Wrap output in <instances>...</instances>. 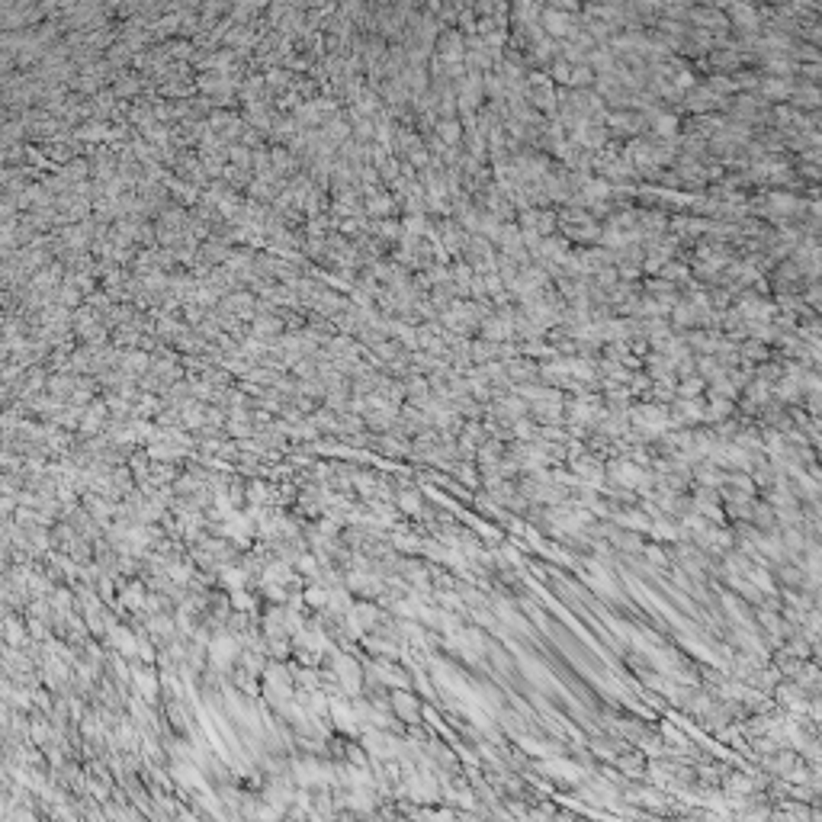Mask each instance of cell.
<instances>
[{
	"label": "cell",
	"mask_w": 822,
	"mask_h": 822,
	"mask_svg": "<svg viewBox=\"0 0 822 822\" xmlns=\"http://www.w3.org/2000/svg\"><path fill=\"white\" fill-rule=\"evenodd\" d=\"M337 678L344 681V687H347V691H360V668H356V662L341 659V668H337Z\"/></svg>",
	"instance_id": "obj_7"
},
{
	"label": "cell",
	"mask_w": 822,
	"mask_h": 822,
	"mask_svg": "<svg viewBox=\"0 0 822 822\" xmlns=\"http://www.w3.org/2000/svg\"><path fill=\"white\" fill-rule=\"evenodd\" d=\"M360 193H363V206H366L369 222H382V219H389V215L395 212V206H399V200L392 196V190L376 187V190H360Z\"/></svg>",
	"instance_id": "obj_1"
},
{
	"label": "cell",
	"mask_w": 822,
	"mask_h": 822,
	"mask_svg": "<svg viewBox=\"0 0 822 822\" xmlns=\"http://www.w3.org/2000/svg\"><path fill=\"white\" fill-rule=\"evenodd\" d=\"M437 138L443 142V148H456L463 142V123L460 119H437Z\"/></svg>",
	"instance_id": "obj_5"
},
{
	"label": "cell",
	"mask_w": 822,
	"mask_h": 822,
	"mask_svg": "<svg viewBox=\"0 0 822 822\" xmlns=\"http://www.w3.org/2000/svg\"><path fill=\"white\" fill-rule=\"evenodd\" d=\"M235 655H238V642H235V636H219L215 642H209V659H212V665L219 668V672L232 665Z\"/></svg>",
	"instance_id": "obj_2"
},
{
	"label": "cell",
	"mask_w": 822,
	"mask_h": 822,
	"mask_svg": "<svg viewBox=\"0 0 822 822\" xmlns=\"http://www.w3.org/2000/svg\"><path fill=\"white\" fill-rule=\"evenodd\" d=\"M142 87H145V74H129V71H123L116 81H113V93L119 97V103H123L125 97H129V100H138Z\"/></svg>",
	"instance_id": "obj_4"
},
{
	"label": "cell",
	"mask_w": 822,
	"mask_h": 822,
	"mask_svg": "<svg viewBox=\"0 0 822 822\" xmlns=\"http://www.w3.org/2000/svg\"><path fill=\"white\" fill-rule=\"evenodd\" d=\"M399 508H401V511H418V508H421V501H418L415 492H408V488H405V492L399 495Z\"/></svg>",
	"instance_id": "obj_9"
},
{
	"label": "cell",
	"mask_w": 822,
	"mask_h": 822,
	"mask_svg": "<svg viewBox=\"0 0 822 822\" xmlns=\"http://www.w3.org/2000/svg\"><path fill=\"white\" fill-rule=\"evenodd\" d=\"M546 26H550L553 36H569V33H575V29H572V23L562 20L556 10H546Z\"/></svg>",
	"instance_id": "obj_8"
},
{
	"label": "cell",
	"mask_w": 822,
	"mask_h": 822,
	"mask_svg": "<svg viewBox=\"0 0 822 822\" xmlns=\"http://www.w3.org/2000/svg\"><path fill=\"white\" fill-rule=\"evenodd\" d=\"M431 392H434V389H431V379H428V376L415 373V376H408V379H405L408 405H418V408L428 405V401H431Z\"/></svg>",
	"instance_id": "obj_3"
},
{
	"label": "cell",
	"mask_w": 822,
	"mask_h": 822,
	"mask_svg": "<svg viewBox=\"0 0 822 822\" xmlns=\"http://www.w3.org/2000/svg\"><path fill=\"white\" fill-rule=\"evenodd\" d=\"M392 707L399 710L401 719H408V723H415V719H418V704H415V697H411L408 691H395L392 694Z\"/></svg>",
	"instance_id": "obj_6"
}]
</instances>
